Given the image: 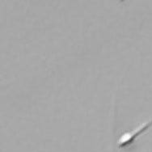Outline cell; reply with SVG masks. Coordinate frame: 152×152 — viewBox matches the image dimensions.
Segmentation results:
<instances>
[{
  "label": "cell",
  "mask_w": 152,
  "mask_h": 152,
  "mask_svg": "<svg viewBox=\"0 0 152 152\" xmlns=\"http://www.w3.org/2000/svg\"><path fill=\"white\" fill-rule=\"evenodd\" d=\"M152 126V119L148 121V122L145 123L142 126H139L137 129H136L134 131L130 132V133H127L125 134L122 136H121V137L118 140V146L120 148H125L127 146H129L132 145V143L134 142V140L137 138V137L140 136L141 134H142L144 132H146L148 129H150Z\"/></svg>",
  "instance_id": "cell-1"
}]
</instances>
